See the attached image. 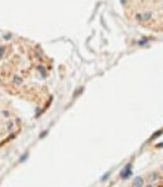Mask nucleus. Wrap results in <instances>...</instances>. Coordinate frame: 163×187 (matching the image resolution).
Returning <instances> with one entry per match:
<instances>
[{
	"label": "nucleus",
	"instance_id": "f257e3e1",
	"mask_svg": "<svg viewBox=\"0 0 163 187\" xmlns=\"http://www.w3.org/2000/svg\"><path fill=\"white\" fill-rule=\"evenodd\" d=\"M124 13L139 25H163V0H122Z\"/></svg>",
	"mask_w": 163,
	"mask_h": 187
},
{
	"label": "nucleus",
	"instance_id": "f03ea898",
	"mask_svg": "<svg viewBox=\"0 0 163 187\" xmlns=\"http://www.w3.org/2000/svg\"><path fill=\"white\" fill-rule=\"evenodd\" d=\"M130 173H132V170H130V165H128L123 171H122V173H120V177L122 178H127V177H129L130 176Z\"/></svg>",
	"mask_w": 163,
	"mask_h": 187
},
{
	"label": "nucleus",
	"instance_id": "7ed1b4c3",
	"mask_svg": "<svg viewBox=\"0 0 163 187\" xmlns=\"http://www.w3.org/2000/svg\"><path fill=\"white\" fill-rule=\"evenodd\" d=\"M143 186V178L142 177H136L133 181L132 187H142Z\"/></svg>",
	"mask_w": 163,
	"mask_h": 187
},
{
	"label": "nucleus",
	"instance_id": "20e7f679",
	"mask_svg": "<svg viewBox=\"0 0 163 187\" xmlns=\"http://www.w3.org/2000/svg\"><path fill=\"white\" fill-rule=\"evenodd\" d=\"M147 187H152V186H151V185H148V186H147Z\"/></svg>",
	"mask_w": 163,
	"mask_h": 187
},
{
	"label": "nucleus",
	"instance_id": "39448f33",
	"mask_svg": "<svg viewBox=\"0 0 163 187\" xmlns=\"http://www.w3.org/2000/svg\"><path fill=\"white\" fill-rule=\"evenodd\" d=\"M162 168H163V167H162Z\"/></svg>",
	"mask_w": 163,
	"mask_h": 187
}]
</instances>
